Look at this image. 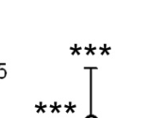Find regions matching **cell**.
<instances>
[{
	"instance_id": "cell-1",
	"label": "cell",
	"mask_w": 147,
	"mask_h": 118,
	"mask_svg": "<svg viewBox=\"0 0 147 118\" xmlns=\"http://www.w3.org/2000/svg\"><path fill=\"white\" fill-rule=\"evenodd\" d=\"M96 47H94V46L91 45V44H90L89 46H87V47H84V51L86 52V54H87V55L95 54H96Z\"/></svg>"
},
{
	"instance_id": "cell-2",
	"label": "cell",
	"mask_w": 147,
	"mask_h": 118,
	"mask_svg": "<svg viewBox=\"0 0 147 118\" xmlns=\"http://www.w3.org/2000/svg\"><path fill=\"white\" fill-rule=\"evenodd\" d=\"M82 49H83V47H80V46H78V45H77V44L74 45V46H72V47L70 48L71 54H80Z\"/></svg>"
},
{
	"instance_id": "cell-3",
	"label": "cell",
	"mask_w": 147,
	"mask_h": 118,
	"mask_svg": "<svg viewBox=\"0 0 147 118\" xmlns=\"http://www.w3.org/2000/svg\"><path fill=\"white\" fill-rule=\"evenodd\" d=\"M100 51L102 53V54H109V52H110V47H108L107 45H103L102 47H101L100 48Z\"/></svg>"
},
{
	"instance_id": "cell-4",
	"label": "cell",
	"mask_w": 147,
	"mask_h": 118,
	"mask_svg": "<svg viewBox=\"0 0 147 118\" xmlns=\"http://www.w3.org/2000/svg\"><path fill=\"white\" fill-rule=\"evenodd\" d=\"M37 108V112H45L47 109V105L43 104V103H40L39 104L36 105Z\"/></svg>"
},
{
	"instance_id": "cell-5",
	"label": "cell",
	"mask_w": 147,
	"mask_h": 118,
	"mask_svg": "<svg viewBox=\"0 0 147 118\" xmlns=\"http://www.w3.org/2000/svg\"><path fill=\"white\" fill-rule=\"evenodd\" d=\"M51 109H52V112H59L61 110V105L57 104V103H54V104L51 105Z\"/></svg>"
},
{
	"instance_id": "cell-6",
	"label": "cell",
	"mask_w": 147,
	"mask_h": 118,
	"mask_svg": "<svg viewBox=\"0 0 147 118\" xmlns=\"http://www.w3.org/2000/svg\"><path fill=\"white\" fill-rule=\"evenodd\" d=\"M87 118H96L95 117H93V116H90V117H88Z\"/></svg>"
}]
</instances>
